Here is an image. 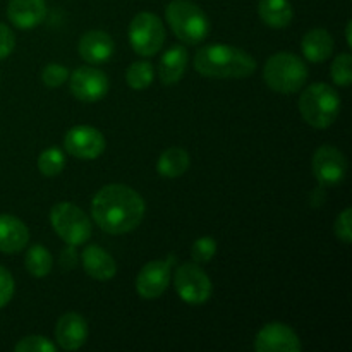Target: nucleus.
Returning a JSON list of instances; mask_svg holds the SVG:
<instances>
[{
  "instance_id": "1",
  "label": "nucleus",
  "mask_w": 352,
  "mask_h": 352,
  "mask_svg": "<svg viewBox=\"0 0 352 352\" xmlns=\"http://www.w3.org/2000/svg\"><path fill=\"white\" fill-rule=\"evenodd\" d=\"M146 212L144 199L126 184H107L91 201V217L96 226L110 236H122L141 226Z\"/></svg>"
},
{
  "instance_id": "2",
  "label": "nucleus",
  "mask_w": 352,
  "mask_h": 352,
  "mask_svg": "<svg viewBox=\"0 0 352 352\" xmlns=\"http://www.w3.org/2000/svg\"><path fill=\"white\" fill-rule=\"evenodd\" d=\"M195 69L205 78L244 79L256 71V60L237 47L213 43L196 52Z\"/></svg>"
},
{
  "instance_id": "3",
  "label": "nucleus",
  "mask_w": 352,
  "mask_h": 352,
  "mask_svg": "<svg viewBox=\"0 0 352 352\" xmlns=\"http://www.w3.org/2000/svg\"><path fill=\"white\" fill-rule=\"evenodd\" d=\"M339 93L327 82H313L299 96V113L315 129H327L332 126L340 113Z\"/></svg>"
},
{
  "instance_id": "4",
  "label": "nucleus",
  "mask_w": 352,
  "mask_h": 352,
  "mask_svg": "<svg viewBox=\"0 0 352 352\" xmlns=\"http://www.w3.org/2000/svg\"><path fill=\"white\" fill-rule=\"evenodd\" d=\"M263 79L272 91L292 95L301 91L308 81V67L298 55L291 52H278L265 62Z\"/></svg>"
},
{
  "instance_id": "5",
  "label": "nucleus",
  "mask_w": 352,
  "mask_h": 352,
  "mask_svg": "<svg viewBox=\"0 0 352 352\" xmlns=\"http://www.w3.org/2000/svg\"><path fill=\"white\" fill-rule=\"evenodd\" d=\"M165 19L175 36L186 45H199L210 34L208 16L189 0H172L165 9Z\"/></svg>"
},
{
  "instance_id": "6",
  "label": "nucleus",
  "mask_w": 352,
  "mask_h": 352,
  "mask_svg": "<svg viewBox=\"0 0 352 352\" xmlns=\"http://www.w3.org/2000/svg\"><path fill=\"white\" fill-rule=\"evenodd\" d=\"M50 223L67 246H81L91 237V220L74 203L60 201L52 206Z\"/></svg>"
},
{
  "instance_id": "7",
  "label": "nucleus",
  "mask_w": 352,
  "mask_h": 352,
  "mask_svg": "<svg viewBox=\"0 0 352 352\" xmlns=\"http://www.w3.org/2000/svg\"><path fill=\"white\" fill-rule=\"evenodd\" d=\"M129 43L141 57H153L165 43V28L160 17L153 12H140L129 24Z\"/></svg>"
},
{
  "instance_id": "8",
  "label": "nucleus",
  "mask_w": 352,
  "mask_h": 352,
  "mask_svg": "<svg viewBox=\"0 0 352 352\" xmlns=\"http://www.w3.org/2000/svg\"><path fill=\"white\" fill-rule=\"evenodd\" d=\"M174 287L181 301L188 305H205L212 296V280L196 263H184L175 270Z\"/></svg>"
},
{
  "instance_id": "9",
  "label": "nucleus",
  "mask_w": 352,
  "mask_h": 352,
  "mask_svg": "<svg viewBox=\"0 0 352 352\" xmlns=\"http://www.w3.org/2000/svg\"><path fill=\"white\" fill-rule=\"evenodd\" d=\"M311 170L322 188L339 186L347 175L346 155L332 144H323L313 155Z\"/></svg>"
},
{
  "instance_id": "10",
  "label": "nucleus",
  "mask_w": 352,
  "mask_h": 352,
  "mask_svg": "<svg viewBox=\"0 0 352 352\" xmlns=\"http://www.w3.org/2000/svg\"><path fill=\"white\" fill-rule=\"evenodd\" d=\"M69 88L74 98L85 103H95L105 98L110 82L103 71L95 65H81L69 74Z\"/></svg>"
},
{
  "instance_id": "11",
  "label": "nucleus",
  "mask_w": 352,
  "mask_h": 352,
  "mask_svg": "<svg viewBox=\"0 0 352 352\" xmlns=\"http://www.w3.org/2000/svg\"><path fill=\"white\" fill-rule=\"evenodd\" d=\"M174 263V254H168L167 260L148 261L136 277V291L140 298L148 299V301L160 298L170 285L172 265Z\"/></svg>"
},
{
  "instance_id": "12",
  "label": "nucleus",
  "mask_w": 352,
  "mask_h": 352,
  "mask_svg": "<svg viewBox=\"0 0 352 352\" xmlns=\"http://www.w3.org/2000/svg\"><path fill=\"white\" fill-rule=\"evenodd\" d=\"M105 148V136L93 126H74L64 136V150L79 160H95Z\"/></svg>"
},
{
  "instance_id": "13",
  "label": "nucleus",
  "mask_w": 352,
  "mask_h": 352,
  "mask_svg": "<svg viewBox=\"0 0 352 352\" xmlns=\"http://www.w3.org/2000/svg\"><path fill=\"white\" fill-rule=\"evenodd\" d=\"M256 352H301L302 344L298 333L280 322L267 323L254 339Z\"/></svg>"
},
{
  "instance_id": "14",
  "label": "nucleus",
  "mask_w": 352,
  "mask_h": 352,
  "mask_svg": "<svg viewBox=\"0 0 352 352\" xmlns=\"http://www.w3.org/2000/svg\"><path fill=\"white\" fill-rule=\"evenodd\" d=\"M88 323L79 313L69 311L58 318L55 325V340L57 347L64 351H78L88 340Z\"/></svg>"
},
{
  "instance_id": "15",
  "label": "nucleus",
  "mask_w": 352,
  "mask_h": 352,
  "mask_svg": "<svg viewBox=\"0 0 352 352\" xmlns=\"http://www.w3.org/2000/svg\"><path fill=\"white\" fill-rule=\"evenodd\" d=\"M116 45L112 36L105 31L91 30L81 34L78 41V52L85 62L91 65H102L112 58Z\"/></svg>"
},
{
  "instance_id": "16",
  "label": "nucleus",
  "mask_w": 352,
  "mask_h": 352,
  "mask_svg": "<svg viewBox=\"0 0 352 352\" xmlns=\"http://www.w3.org/2000/svg\"><path fill=\"white\" fill-rule=\"evenodd\" d=\"M7 17L19 30H33L47 17L45 0H9Z\"/></svg>"
},
{
  "instance_id": "17",
  "label": "nucleus",
  "mask_w": 352,
  "mask_h": 352,
  "mask_svg": "<svg viewBox=\"0 0 352 352\" xmlns=\"http://www.w3.org/2000/svg\"><path fill=\"white\" fill-rule=\"evenodd\" d=\"M81 263L86 275L100 282L112 280L117 275V263L109 251L96 244H88L81 254Z\"/></svg>"
},
{
  "instance_id": "18",
  "label": "nucleus",
  "mask_w": 352,
  "mask_h": 352,
  "mask_svg": "<svg viewBox=\"0 0 352 352\" xmlns=\"http://www.w3.org/2000/svg\"><path fill=\"white\" fill-rule=\"evenodd\" d=\"M28 243H30V230L26 223L17 217L2 213L0 215V253H19L28 246Z\"/></svg>"
},
{
  "instance_id": "19",
  "label": "nucleus",
  "mask_w": 352,
  "mask_h": 352,
  "mask_svg": "<svg viewBox=\"0 0 352 352\" xmlns=\"http://www.w3.org/2000/svg\"><path fill=\"white\" fill-rule=\"evenodd\" d=\"M189 54L182 45H172L160 58L158 64V76L165 86L177 85L188 69Z\"/></svg>"
},
{
  "instance_id": "20",
  "label": "nucleus",
  "mask_w": 352,
  "mask_h": 352,
  "mask_svg": "<svg viewBox=\"0 0 352 352\" xmlns=\"http://www.w3.org/2000/svg\"><path fill=\"white\" fill-rule=\"evenodd\" d=\"M333 45L336 43H333V38L329 31L323 30V28H315L302 36L301 50L309 62L320 64L332 55Z\"/></svg>"
},
{
  "instance_id": "21",
  "label": "nucleus",
  "mask_w": 352,
  "mask_h": 352,
  "mask_svg": "<svg viewBox=\"0 0 352 352\" xmlns=\"http://www.w3.org/2000/svg\"><path fill=\"white\" fill-rule=\"evenodd\" d=\"M258 16L267 26L274 28V30H282L292 23L294 9L289 0H260Z\"/></svg>"
},
{
  "instance_id": "22",
  "label": "nucleus",
  "mask_w": 352,
  "mask_h": 352,
  "mask_svg": "<svg viewBox=\"0 0 352 352\" xmlns=\"http://www.w3.org/2000/svg\"><path fill=\"white\" fill-rule=\"evenodd\" d=\"M191 167V157L181 146L167 148L157 160V172L165 179H177Z\"/></svg>"
},
{
  "instance_id": "23",
  "label": "nucleus",
  "mask_w": 352,
  "mask_h": 352,
  "mask_svg": "<svg viewBox=\"0 0 352 352\" xmlns=\"http://www.w3.org/2000/svg\"><path fill=\"white\" fill-rule=\"evenodd\" d=\"M52 263L54 260H52L50 251L41 244H33L24 258V267H26L28 274L36 278L47 277L52 272Z\"/></svg>"
},
{
  "instance_id": "24",
  "label": "nucleus",
  "mask_w": 352,
  "mask_h": 352,
  "mask_svg": "<svg viewBox=\"0 0 352 352\" xmlns=\"http://www.w3.org/2000/svg\"><path fill=\"white\" fill-rule=\"evenodd\" d=\"M153 79H155L153 65L146 60L133 62V64H131L126 71L127 86L133 89H136V91L146 89L148 86L153 82Z\"/></svg>"
},
{
  "instance_id": "25",
  "label": "nucleus",
  "mask_w": 352,
  "mask_h": 352,
  "mask_svg": "<svg viewBox=\"0 0 352 352\" xmlns=\"http://www.w3.org/2000/svg\"><path fill=\"white\" fill-rule=\"evenodd\" d=\"M38 170L45 177H55L65 168V157L60 148H47L38 157Z\"/></svg>"
},
{
  "instance_id": "26",
  "label": "nucleus",
  "mask_w": 352,
  "mask_h": 352,
  "mask_svg": "<svg viewBox=\"0 0 352 352\" xmlns=\"http://www.w3.org/2000/svg\"><path fill=\"white\" fill-rule=\"evenodd\" d=\"M330 74H332V81L340 88H347L352 82V55L351 54H340L336 57L332 67H330Z\"/></svg>"
},
{
  "instance_id": "27",
  "label": "nucleus",
  "mask_w": 352,
  "mask_h": 352,
  "mask_svg": "<svg viewBox=\"0 0 352 352\" xmlns=\"http://www.w3.org/2000/svg\"><path fill=\"white\" fill-rule=\"evenodd\" d=\"M58 347L50 339L43 336H28L23 337L14 346L16 352H57Z\"/></svg>"
},
{
  "instance_id": "28",
  "label": "nucleus",
  "mask_w": 352,
  "mask_h": 352,
  "mask_svg": "<svg viewBox=\"0 0 352 352\" xmlns=\"http://www.w3.org/2000/svg\"><path fill=\"white\" fill-rule=\"evenodd\" d=\"M217 253V241L213 237L205 236L195 241L191 248V256L195 263H208Z\"/></svg>"
},
{
  "instance_id": "29",
  "label": "nucleus",
  "mask_w": 352,
  "mask_h": 352,
  "mask_svg": "<svg viewBox=\"0 0 352 352\" xmlns=\"http://www.w3.org/2000/svg\"><path fill=\"white\" fill-rule=\"evenodd\" d=\"M69 79L67 67L60 64H48L41 71V81L47 88H58Z\"/></svg>"
},
{
  "instance_id": "30",
  "label": "nucleus",
  "mask_w": 352,
  "mask_h": 352,
  "mask_svg": "<svg viewBox=\"0 0 352 352\" xmlns=\"http://www.w3.org/2000/svg\"><path fill=\"white\" fill-rule=\"evenodd\" d=\"M333 234L340 243H352V208H346L339 213L336 223H333Z\"/></svg>"
},
{
  "instance_id": "31",
  "label": "nucleus",
  "mask_w": 352,
  "mask_h": 352,
  "mask_svg": "<svg viewBox=\"0 0 352 352\" xmlns=\"http://www.w3.org/2000/svg\"><path fill=\"white\" fill-rule=\"evenodd\" d=\"M14 291H16V284H14L12 274L0 265V308L9 305Z\"/></svg>"
},
{
  "instance_id": "32",
  "label": "nucleus",
  "mask_w": 352,
  "mask_h": 352,
  "mask_svg": "<svg viewBox=\"0 0 352 352\" xmlns=\"http://www.w3.org/2000/svg\"><path fill=\"white\" fill-rule=\"evenodd\" d=\"M16 47V34L7 24L0 23V60L9 57Z\"/></svg>"
},
{
  "instance_id": "33",
  "label": "nucleus",
  "mask_w": 352,
  "mask_h": 352,
  "mask_svg": "<svg viewBox=\"0 0 352 352\" xmlns=\"http://www.w3.org/2000/svg\"><path fill=\"white\" fill-rule=\"evenodd\" d=\"M346 40H347V45H349V47H352V21H347Z\"/></svg>"
}]
</instances>
